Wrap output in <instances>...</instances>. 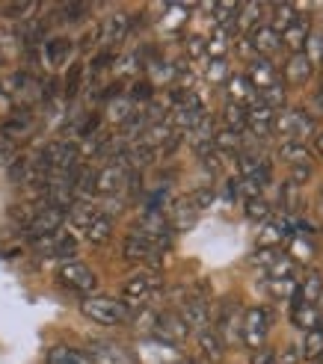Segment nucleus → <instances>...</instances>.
<instances>
[{
  "instance_id": "13d9d810",
  "label": "nucleus",
  "mask_w": 323,
  "mask_h": 364,
  "mask_svg": "<svg viewBox=\"0 0 323 364\" xmlns=\"http://www.w3.org/2000/svg\"><path fill=\"white\" fill-rule=\"evenodd\" d=\"M249 364H276V350H270V347L255 350L253 353V361H249Z\"/></svg>"
},
{
  "instance_id": "2eb2a0df",
  "label": "nucleus",
  "mask_w": 323,
  "mask_h": 364,
  "mask_svg": "<svg viewBox=\"0 0 323 364\" xmlns=\"http://www.w3.org/2000/svg\"><path fill=\"white\" fill-rule=\"evenodd\" d=\"M240 323H243V311L238 305H223V311L217 314V326L213 332L220 335V341L226 343V350L231 343H240Z\"/></svg>"
},
{
  "instance_id": "bb28decb",
  "label": "nucleus",
  "mask_w": 323,
  "mask_h": 364,
  "mask_svg": "<svg viewBox=\"0 0 323 364\" xmlns=\"http://www.w3.org/2000/svg\"><path fill=\"white\" fill-rule=\"evenodd\" d=\"M137 113H139V107H137L128 95H122V92L107 101V122H113V124H125V122H131Z\"/></svg>"
},
{
  "instance_id": "393cba45",
  "label": "nucleus",
  "mask_w": 323,
  "mask_h": 364,
  "mask_svg": "<svg viewBox=\"0 0 323 364\" xmlns=\"http://www.w3.org/2000/svg\"><path fill=\"white\" fill-rule=\"evenodd\" d=\"M320 296H323V276H320L317 269H309L306 276L297 282V296H294V299L309 302V305H317Z\"/></svg>"
},
{
  "instance_id": "a18cd8bd",
  "label": "nucleus",
  "mask_w": 323,
  "mask_h": 364,
  "mask_svg": "<svg viewBox=\"0 0 323 364\" xmlns=\"http://www.w3.org/2000/svg\"><path fill=\"white\" fill-rule=\"evenodd\" d=\"M246 216H249V220H270V216H273V208H270V202H264V198L258 196V198H249V202H246Z\"/></svg>"
},
{
  "instance_id": "f8f14e48",
  "label": "nucleus",
  "mask_w": 323,
  "mask_h": 364,
  "mask_svg": "<svg viewBox=\"0 0 323 364\" xmlns=\"http://www.w3.org/2000/svg\"><path fill=\"white\" fill-rule=\"evenodd\" d=\"M152 335L160 338L164 343H181L187 341L190 329H187V323L181 320V314L178 311H164V314H154V323H152Z\"/></svg>"
},
{
  "instance_id": "423d86ee",
  "label": "nucleus",
  "mask_w": 323,
  "mask_h": 364,
  "mask_svg": "<svg viewBox=\"0 0 323 364\" xmlns=\"http://www.w3.org/2000/svg\"><path fill=\"white\" fill-rule=\"evenodd\" d=\"M57 279L68 287V290H75V294H83V296H92L95 294V287H98V276H95V269L83 264V261H68L60 267L57 272Z\"/></svg>"
},
{
  "instance_id": "6e6d98bb",
  "label": "nucleus",
  "mask_w": 323,
  "mask_h": 364,
  "mask_svg": "<svg viewBox=\"0 0 323 364\" xmlns=\"http://www.w3.org/2000/svg\"><path fill=\"white\" fill-rule=\"evenodd\" d=\"M302 361V353L300 347H294V343H288V347H282L276 353V364H300Z\"/></svg>"
},
{
  "instance_id": "5701e85b",
  "label": "nucleus",
  "mask_w": 323,
  "mask_h": 364,
  "mask_svg": "<svg viewBox=\"0 0 323 364\" xmlns=\"http://www.w3.org/2000/svg\"><path fill=\"white\" fill-rule=\"evenodd\" d=\"M196 341H199V353H202V358L208 361V364H220L223 361V355H226V343L220 341V335L211 329H202V332H196Z\"/></svg>"
},
{
  "instance_id": "49530a36",
  "label": "nucleus",
  "mask_w": 323,
  "mask_h": 364,
  "mask_svg": "<svg viewBox=\"0 0 323 364\" xmlns=\"http://www.w3.org/2000/svg\"><path fill=\"white\" fill-rule=\"evenodd\" d=\"M83 75H86V65H80V63H75V65L68 68V75H65V95H68V98H75V95L80 92Z\"/></svg>"
},
{
  "instance_id": "8fccbe9b",
  "label": "nucleus",
  "mask_w": 323,
  "mask_h": 364,
  "mask_svg": "<svg viewBox=\"0 0 323 364\" xmlns=\"http://www.w3.org/2000/svg\"><path fill=\"white\" fill-rule=\"evenodd\" d=\"M267 294L273 299H294L297 296V282H267Z\"/></svg>"
},
{
  "instance_id": "864d4df0",
  "label": "nucleus",
  "mask_w": 323,
  "mask_h": 364,
  "mask_svg": "<svg viewBox=\"0 0 323 364\" xmlns=\"http://www.w3.org/2000/svg\"><path fill=\"white\" fill-rule=\"evenodd\" d=\"M208 53V39H202V36H190L187 39V57L190 60H202Z\"/></svg>"
},
{
  "instance_id": "de8ad7c7",
  "label": "nucleus",
  "mask_w": 323,
  "mask_h": 364,
  "mask_svg": "<svg viewBox=\"0 0 323 364\" xmlns=\"http://www.w3.org/2000/svg\"><path fill=\"white\" fill-rule=\"evenodd\" d=\"M312 255H314V249H312L309 240H302V237H294V240H291V255H288V258H291L294 264H309Z\"/></svg>"
},
{
  "instance_id": "4468645a",
  "label": "nucleus",
  "mask_w": 323,
  "mask_h": 364,
  "mask_svg": "<svg viewBox=\"0 0 323 364\" xmlns=\"http://www.w3.org/2000/svg\"><path fill=\"white\" fill-rule=\"evenodd\" d=\"M160 249L157 243L139 237V234H128L122 243V255L125 261H134V264H160Z\"/></svg>"
},
{
  "instance_id": "3c124183",
  "label": "nucleus",
  "mask_w": 323,
  "mask_h": 364,
  "mask_svg": "<svg viewBox=\"0 0 323 364\" xmlns=\"http://www.w3.org/2000/svg\"><path fill=\"white\" fill-rule=\"evenodd\" d=\"M110 63H116L113 50H104V48H101V50L95 53V57H92V63H89V68H86V71H89V75H101L104 68H110Z\"/></svg>"
},
{
  "instance_id": "1a4fd4ad",
  "label": "nucleus",
  "mask_w": 323,
  "mask_h": 364,
  "mask_svg": "<svg viewBox=\"0 0 323 364\" xmlns=\"http://www.w3.org/2000/svg\"><path fill=\"white\" fill-rule=\"evenodd\" d=\"M178 314L187 323L190 332H202L208 329V296L202 290H187L181 296V305H178Z\"/></svg>"
},
{
  "instance_id": "052dcab7",
  "label": "nucleus",
  "mask_w": 323,
  "mask_h": 364,
  "mask_svg": "<svg viewBox=\"0 0 323 364\" xmlns=\"http://www.w3.org/2000/svg\"><path fill=\"white\" fill-rule=\"evenodd\" d=\"M312 119L314 116H323V89H317V92L312 95V113H309Z\"/></svg>"
},
{
  "instance_id": "c756f323",
  "label": "nucleus",
  "mask_w": 323,
  "mask_h": 364,
  "mask_svg": "<svg viewBox=\"0 0 323 364\" xmlns=\"http://www.w3.org/2000/svg\"><path fill=\"white\" fill-rule=\"evenodd\" d=\"M243 142H246L243 134L223 127V131H217V136H213V151H217L220 157L223 154H240L243 151Z\"/></svg>"
},
{
  "instance_id": "a211bd4d",
  "label": "nucleus",
  "mask_w": 323,
  "mask_h": 364,
  "mask_svg": "<svg viewBox=\"0 0 323 364\" xmlns=\"http://www.w3.org/2000/svg\"><path fill=\"white\" fill-rule=\"evenodd\" d=\"M246 77H249V83L255 86V92H264V89H270V86L282 83V80H279V68H276L270 60H261V57L249 60Z\"/></svg>"
},
{
  "instance_id": "f704fd0d",
  "label": "nucleus",
  "mask_w": 323,
  "mask_h": 364,
  "mask_svg": "<svg viewBox=\"0 0 323 364\" xmlns=\"http://www.w3.org/2000/svg\"><path fill=\"white\" fill-rule=\"evenodd\" d=\"M261 15H264V4H240L238 15H235V27H240L243 33L255 30L258 21H261Z\"/></svg>"
},
{
  "instance_id": "4d7b16f0",
  "label": "nucleus",
  "mask_w": 323,
  "mask_h": 364,
  "mask_svg": "<svg viewBox=\"0 0 323 364\" xmlns=\"http://www.w3.org/2000/svg\"><path fill=\"white\" fill-rule=\"evenodd\" d=\"M309 178H312V166H291V184L294 187H302Z\"/></svg>"
},
{
  "instance_id": "603ef678",
  "label": "nucleus",
  "mask_w": 323,
  "mask_h": 364,
  "mask_svg": "<svg viewBox=\"0 0 323 364\" xmlns=\"http://www.w3.org/2000/svg\"><path fill=\"white\" fill-rule=\"evenodd\" d=\"M15 53V36L0 27V63H9Z\"/></svg>"
},
{
  "instance_id": "79ce46f5",
  "label": "nucleus",
  "mask_w": 323,
  "mask_h": 364,
  "mask_svg": "<svg viewBox=\"0 0 323 364\" xmlns=\"http://www.w3.org/2000/svg\"><path fill=\"white\" fill-rule=\"evenodd\" d=\"M205 80L208 83H226L228 80V63H226V57H217V60H211L205 65Z\"/></svg>"
},
{
  "instance_id": "09e8293b",
  "label": "nucleus",
  "mask_w": 323,
  "mask_h": 364,
  "mask_svg": "<svg viewBox=\"0 0 323 364\" xmlns=\"http://www.w3.org/2000/svg\"><path fill=\"white\" fill-rule=\"evenodd\" d=\"M128 98H131V101H134L137 107H139V104H142V107H146V104H149V101L154 98V86H152L149 80H137V83L131 86V92H128Z\"/></svg>"
},
{
  "instance_id": "473e14b6",
  "label": "nucleus",
  "mask_w": 323,
  "mask_h": 364,
  "mask_svg": "<svg viewBox=\"0 0 323 364\" xmlns=\"http://www.w3.org/2000/svg\"><path fill=\"white\" fill-rule=\"evenodd\" d=\"M187 15H190V6L187 4H169L164 6V18H160V27L175 33V30H181L187 24Z\"/></svg>"
},
{
  "instance_id": "39448f33",
  "label": "nucleus",
  "mask_w": 323,
  "mask_h": 364,
  "mask_svg": "<svg viewBox=\"0 0 323 364\" xmlns=\"http://www.w3.org/2000/svg\"><path fill=\"white\" fill-rule=\"evenodd\" d=\"M33 243V252H39L42 258H53V261H78V240L71 237L68 231H53L48 237H39V240H30Z\"/></svg>"
},
{
  "instance_id": "ddd939ff",
  "label": "nucleus",
  "mask_w": 323,
  "mask_h": 364,
  "mask_svg": "<svg viewBox=\"0 0 323 364\" xmlns=\"http://www.w3.org/2000/svg\"><path fill=\"white\" fill-rule=\"evenodd\" d=\"M71 53H75V42H71L68 36H48V39L39 45V57H42L45 68H51V71L68 65Z\"/></svg>"
},
{
  "instance_id": "c9c22d12",
  "label": "nucleus",
  "mask_w": 323,
  "mask_h": 364,
  "mask_svg": "<svg viewBox=\"0 0 323 364\" xmlns=\"http://www.w3.org/2000/svg\"><path fill=\"white\" fill-rule=\"evenodd\" d=\"M231 36H235V27H213L211 39H208V53H211V60L226 57V50H228V45H231Z\"/></svg>"
},
{
  "instance_id": "c85d7f7f",
  "label": "nucleus",
  "mask_w": 323,
  "mask_h": 364,
  "mask_svg": "<svg viewBox=\"0 0 323 364\" xmlns=\"http://www.w3.org/2000/svg\"><path fill=\"white\" fill-rule=\"evenodd\" d=\"M223 124L228 127V131H238V134H243L246 127H249V107L235 104V101H228V104L223 107Z\"/></svg>"
},
{
  "instance_id": "680f3d73",
  "label": "nucleus",
  "mask_w": 323,
  "mask_h": 364,
  "mask_svg": "<svg viewBox=\"0 0 323 364\" xmlns=\"http://www.w3.org/2000/svg\"><path fill=\"white\" fill-rule=\"evenodd\" d=\"M317 154H320V157H323V131H320V134H317Z\"/></svg>"
},
{
  "instance_id": "b1692460",
  "label": "nucleus",
  "mask_w": 323,
  "mask_h": 364,
  "mask_svg": "<svg viewBox=\"0 0 323 364\" xmlns=\"http://www.w3.org/2000/svg\"><path fill=\"white\" fill-rule=\"evenodd\" d=\"M226 92H228V101L243 104V107H249V104H253V101L258 98L255 86L249 83V77H246V75H228V80H226Z\"/></svg>"
},
{
  "instance_id": "aec40b11",
  "label": "nucleus",
  "mask_w": 323,
  "mask_h": 364,
  "mask_svg": "<svg viewBox=\"0 0 323 364\" xmlns=\"http://www.w3.org/2000/svg\"><path fill=\"white\" fill-rule=\"evenodd\" d=\"M213 136H217V127H213V122H211V116L199 124V127H193L190 134H184V139L190 142V149L199 154V157H208V154H213Z\"/></svg>"
},
{
  "instance_id": "f257e3e1",
  "label": "nucleus",
  "mask_w": 323,
  "mask_h": 364,
  "mask_svg": "<svg viewBox=\"0 0 323 364\" xmlns=\"http://www.w3.org/2000/svg\"><path fill=\"white\" fill-rule=\"evenodd\" d=\"M80 311L86 320H92L98 326H122L125 320H131V308L113 296H95V294L83 296Z\"/></svg>"
},
{
  "instance_id": "4c0bfd02",
  "label": "nucleus",
  "mask_w": 323,
  "mask_h": 364,
  "mask_svg": "<svg viewBox=\"0 0 323 364\" xmlns=\"http://www.w3.org/2000/svg\"><path fill=\"white\" fill-rule=\"evenodd\" d=\"M39 9V4H30V0H21V4H0V15H6L9 21H30L33 12Z\"/></svg>"
},
{
  "instance_id": "f3484780",
  "label": "nucleus",
  "mask_w": 323,
  "mask_h": 364,
  "mask_svg": "<svg viewBox=\"0 0 323 364\" xmlns=\"http://www.w3.org/2000/svg\"><path fill=\"white\" fill-rule=\"evenodd\" d=\"M249 45H253L255 57L267 60V57H273V53L282 48V36L270 24H258L253 33H249Z\"/></svg>"
},
{
  "instance_id": "c03bdc74",
  "label": "nucleus",
  "mask_w": 323,
  "mask_h": 364,
  "mask_svg": "<svg viewBox=\"0 0 323 364\" xmlns=\"http://www.w3.org/2000/svg\"><path fill=\"white\" fill-rule=\"evenodd\" d=\"M302 53L306 60L314 65V63H323V33H309L306 45H302Z\"/></svg>"
},
{
  "instance_id": "f03ea898",
  "label": "nucleus",
  "mask_w": 323,
  "mask_h": 364,
  "mask_svg": "<svg viewBox=\"0 0 323 364\" xmlns=\"http://www.w3.org/2000/svg\"><path fill=\"white\" fill-rule=\"evenodd\" d=\"M160 290H164V279L154 269H142L122 284V302L128 308H146Z\"/></svg>"
},
{
  "instance_id": "0eeeda50",
  "label": "nucleus",
  "mask_w": 323,
  "mask_h": 364,
  "mask_svg": "<svg viewBox=\"0 0 323 364\" xmlns=\"http://www.w3.org/2000/svg\"><path fill=\"white\" fill-rule=\"evenodd\" d=\"M134 27V18L128 12H110L104 18V21L95 27V42L104 48V50H110L116 45H122L125 39H128V33Z\"/></svg>"
},
{
  "instance_id": "6e6552de",
  "label": "nucleus",
  "mask_w": 323,
  "mask_h": 364,
  "mask_svg": "<svg viewBox=\"0 0 323 364\" xmlns=\"http://www.w3.org/2000/svg\"><path fill=\"white\" fill-rule=\"evenodd\" d=\"M86 358L92 364H137L134 355L122 347L116 341H107V338H92L86 343Z\"/></svg>"
},
{
  "instance_id": "0e129e2a",
  "label": "nucleus",
  "mask_w": 323,
  "mask_h": 364,
  "mask_svg": "<svg viewBox=\"0 0 323 364\" xmlns=\"http://www.w3.org/2000/svg\"><path fill=\"white\" fill-rule=\"evenodd\" d=\"M312 364H314V361H312Z\"/></svg>"
},
{
  "instance_id": "cd10ccee",
  "label": "nucleus",
  "mask_w": 323,
  "mask_h": 364,
  "mask_svg": "<svg viewBox=\"0 0 323 364\" xmlns=\"http://www.w3.org/2000/svg\"><path fill=\"white\" fill-rule=\"evenodd\" d=\"M309 33H312V21H309L306 15H300L297 21L282 33V45H288V48H291V53H297V50H302V45H306Z\"/></svg>"
},
{
  "instance_id": "4be33fe9",
  "label": "nucleus",
  "mask_w": 323,
  "mask_h": 364,
  "mask_svg": "<svg viewBox=\"0 0 323 364\" xmlns=\"http://www.w3.org/2000/svg\"><path fill=\"white\" fill-rule=\"evenodd\" d=\"M291 323L297 326V329H302V332H314V329H320L323 314H320V308H317V305H309V302L294 299V308H291Z\"/></svg>"
},
{
  "instance_id": "20e7f679",
  "label": "nucleus",
  "mask_w": 323,
  "mask_h": 364,
  "mask_svg": "<svg viewBox=\"0 0 323 364\" xmlns=\"http://www.w3.org/2000/svg\"><path fill=\"white\" fill-rule=\"evenodd\" d=\"M314 131V119L306 110H279L273 119V136L282 142H302Z\"/></svg>"
},
{
  "instance_id": "7c9ffc66",
  "label": "nucleus",
  "mask_w": 323,
  "mask_h": 364,
  "mask_svg": "<svg viewBox=\"0 0 323 364\" xmlns=\"http://www.w3.org/2000/svg\"><path fill=\"white\" fill-rule=\"evenodd\" d=\"M48 364H92L86 358V353L75 350V347H65V343H57V347H51L48 355H45Z\"/></svg>"
},
{
  "instance_id": "ea45409f",
  "label": "nucleus",
  "mask_w": 323,
  "mask_h": 364,
  "mask_svg": "<svg viewBox=\"0 0 323 364\" xmlns=\"http://www.w3.org/2000/svg\"><path fill=\"white\" fill-rule=\"evenodd\" d=\"M302 358H309V361H317L320 353H323V332L314 329V332H306V341H302V347H300Z\"/></svg>"
},
{
  "instance_id": "e2e57ef3",
  "label": "nucleus",
  "mask_w": 323,
  "mask_h": 364,
  "mask_svg": "<svg viewBox=\"0 0 323 364\" xmlns=\"http://www.w3.org/2000/svg\"><path fill=\"white\" fill-rule=\"evenodd\" d=\"M169 364H187V361H169Z\"/></svg>"
},
{
  "instance_id": "a878e982",
  "label": "nucleus",
  "mask_w": 323,
  "mask_h": 364,
  "mask_svg": "<svg viewBox=\"0 0 323 364\" xmlns=\"http://www.w3.org/2000/svg\"><path fill=\"white\" fill-rule=\"evenodd\" d=\"M80 234H83V237H86L89 243H92V246H104L107 240L113 237V216L101 210V213L95 216V220H92V223H89V225L80 231Z\"/></svg>"
},
{
  "instance_id": "37998d69",
  "label": "nucleus",
  "mask_w": 323,
  "mask_h": 364,
  "mask_svg": "<svg viewBox=\"0 0 323 364\" xmlns=\"http://www.w3.org/2000/svg\"><path fill=\"white\" fill-rule=\"evenodd\" d=\"M89 9H92V6H89V4H60V18H63V21H68V24H78V21H83V18L89 15Z\"/></svg>"
},
{
  "instance_id": "9b49d317",
  "label": "nucleus",
  "mask_w": 323,
  "mask_h": 364,
  "mask_svg": "<svg viewBox=\"0 0 323 364\" xmlns=\"http://www.w3.org/2000/svg\"><path fill=\"white\" fill-rule=\"evenodd\" d=\"M33 131H36V113L33 110H15L6 119H0V139L9 142V145L27 139Z\"/></svg>"
},
{
  "instance_id": "69168bd1",
  "label": "nucleus",
  "mask_w": 323,
  "mask_h": 364,
  "mask_svg": "<svg viewBox=\"0 0 323 364\" xmlns=\"http://www.w3.org/2000/svg\"><path fill=\"white\" fill-rule=\"evenodd\" d=\"M320 65H323V63H320Z\"/></svg>"
},
{
  "instance_id": "dca6fc26",
  "label": "nucleus",
  "mask_w": 323,
  "mask_h": 364,
  "mask_svg": "<svg viewBox=\"0 0 323 364\" xmlns=\"http://www.w3.org/2000/svg\"><path fill=\"white\" fill-rule=\"evenodd\" d=\"M312 71H314V65L306 60V53L302 50H297V53H291L288 60H285V65H282V80H285V86H306L309 80H312Z\"/></svg>"
},
{
  "instance_id": "5fc2aeb1",
  "label": "nucleus",
  "mask_w": 323,
  "mask_h": 364,
  "mask_svg": "<svg viewBox=\"0 0 323 364\" xmlns=\"http://www.w3.org/2000/svg\"><path fill=\"white\" fill-rule=\"evenodd\" d=\"M190 202H193V208H196V210L211 208V205H213V190H211V187H202V190L190 193Z\"/></svg>"
},
{
  "instance_id": "e433bc0d",
  "label": "nucleus",
  "mask_w": 323,
  "mask_h": 364,
  "mask_svg": "<svg viewBox=\"0 0 323 364\" xmlns=\"http://www.w3.org/2000/svg\"><path fill=\"white\" fill-rule=\"evenodd\" d=\"M300 18V12H297V6H291V4H276L273 6V18H270V27L282 36L285 30H288L294 21Z\"/></svg>"
},
{
  "instance_id": "9d476101",
  "label": "nucleus",
  "mask_w": 323,
  "mask_h": 364,
  "mask_svg": "<svg viewBox=\"0 0 323 364\" xmlns=\"http://www.w3.org/2000/svg\"><path fill=\"white\" fill-rule=\"evenodd\" d=\"M65 213H68V210L42 205L39 210H36L33 220L24 225V234H27L30 240H39V237H48V234H53V231H63V225H65Z\"/></svg>"
},
{
  "instance_id": "7ed1b4c3",
  "label": "nucleus",
  "mask_w": 323,
  "mask_h": 364,
  "mask_svg": "<svg viewBox=\"0 0 323 364\" xmlns=\"http://www.w3.org/2000/svg\"><path fill=\"white\" fill-rule=\"evenodd\" d=\"M276 314L270 311L267 305H255L243 311V323H240V343L249 350H261L267 347V335H270V326H273Z\"/></svg>"
},
{
  "instance_id": "58836bf2",
  "label": "nucleus",
  "mask_w": 323,
  "mask_h": 364,
  "mask_svg": "<svg viewBox=\"0 0 323 364\" xmlns=\"http://www.w3.org/2000/svg\"><path fill=\"white\" fill-rule=\"evenodd\" d=\"M258 101H261L264 107H270L273 113L285 110V104H288V92H285V83H276V86H270V89H264V92H258Z\"/></svg>"
},
{
  "instance_id": "2f4dec72",
  "label": "nucleus",
  "mask_w": 323,
  "mask_h": 364,
  "mask_svg": "<svg viewBox=\"0 0 323 364\" xmlns=\"http://www.w3.org/2000/svg\"><path fill=\"white\" fill-rule=\"evenodd\" d=\"M267 282H297V264L288 255H279V258L267 267Z\"/></svg>"
},
{
  "instance_id": "a19ab883",
  "label": "nucleus",
  "mask_w": 323,
  "mask_h": 364,
  "mask_svg": "<svg viewBox=\"0 0 323 364\" xmlns=\"http://www.w3.org/2000/svg\"><path fill=\"white\" fill-rule=\"evenodd\" d=\"M238 6L240 4H213L211 12H213V21H217V27H235Z\"/></svg>"
},
{
  "instance_id": "6ab92c4d",
  "label": "nucleus",
  "mask_w": 323,
  "mask_h": 364,
  "mask_svg": "<svg viewBox=\"0 0 323 364\" xmlns=\"http://www.w3.org/2000/svg\"><path fill=\"white\" fill-rule=\"evenodd\" d=\"M196 216H199V210L193 208L190 202V196H181V198H175V202H169L166 208V220L172 225V231H184L196 223Z\"/></svg>"
},
{
  "instance_id": "412c9836",
  "label": "nucleus",
  "mask_w": 323,
  "mask_h": 364,
  "mask_svg": "<svg viewBox=\"0 0 323 364\" xmlns=\"http://www.w3.org/2000/svg\"><path fill=\"white\" fill-rule=\"evenodd\" d=\"M291 231V220L288 216H270L264 225V231L258 234V249H276Z\"/></svg>"
},
{
  "instance_id": "bf43d9fd",
  "label": "nucleus",
  "mask_w": 323,
  "mask_h": 364,
  "mask_svg": "<svg viewBox=\"0 0 323 364\" xmlns=\"http://www.w3.org/2000/svg\"><path fill=\"white\" fill-rule=\"evenodd\" d=\"M276 258H279V252H276V249H258L253 261H255L258 267H270V264H273Z\"/></svg>"
},
{
  "instance_id": "72a5a7b5",
  "label": "nucleus",
  "mask_w": 323,
  "mask_h": 364,
  "mask_svg": "<svg viewBox=\"0 0 323 364\" xmlns=\"http://www.w3.org/2000/svg\"><path fill=\"white\" fill-rule=\"evenodd\" d=\"M276 154H279V160L288 163V166H309V149L302 142H282Z\"/></svg>"
}]
</instances>
